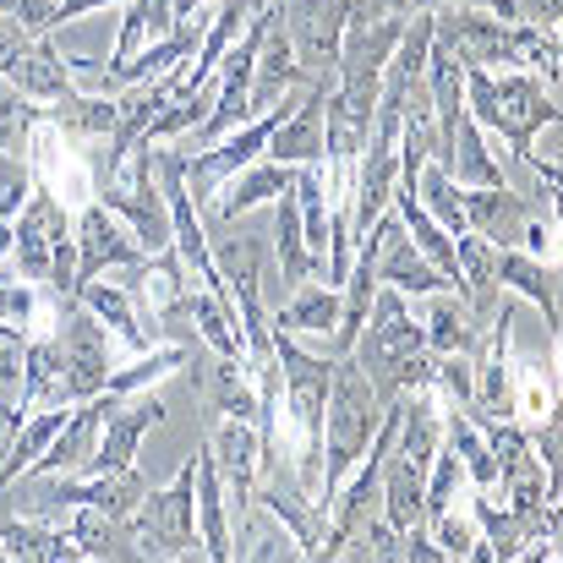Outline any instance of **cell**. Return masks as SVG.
I'll use <instances>...</instances> for the list:
<instances>
[{
	"label": "cell",
	"instance_id": "obj_1",
	"mask_svg": "<svg viewBox=\"0 0 563 563\" xmlns=\"http://www.w3.org/2000/svg\"><path fill=\"white\" fill-rule=\"evenodd\" d=\"M465 110L476 126L498 132L509 148H515V165L526 170L531 159V143L542 126H559V93H548L531 71H509V77H493L487 66H465Z\"/></svg>",
	"mask_w": 563,
	"mask_h": 563
},
{
	"label": "cell",
	"instance_id": "obj_2",
	"mask_svg": "<svg viewBox=\"0 0 563 563\" xmlns=\"http://www.w3.org/2000/svg\"><path fill=\"white\" fill-rule=\"evenodd\" d=\"M377 416H383V399L362 377L356 356H334V383H329V405H323V476H318V504L323 509L334 504V493L345 487V476L367 454Z\"/></svg>",
	"mask_w": 563,
	"mask_h": 563
},
{
	"label": "cell",
	"instance_id": "obj_3",
	"mask_svg": "<svg viewBox=\"0 0 563 563\" xmlns=\"http://www.w3.org/2000/svg\"><path fill=\"white\" fill-rule=\"evenodd\" d=\"M197 460L181 465V476L170 487H148L143 504L132 509V531H137V559H208L202 537H197Z\"/></svg>",
	"mask_w": 563,
	"mask_h": 563
},
{
	"label": "cell",
	"instance_id": "obj_4",
	"mask_svg": "<svg viewBox=\"0 0 563 563\" xmlns=\"http://www.w3.org/2000/svg\"><path fill=\"white\" fill-rule=\"evenodd\" d=\"M279 22L290 33V49L301 60V77L307 82H334L351 5L345 0H279Z\"/></svg>",
	"mask_w": 563,
	"mask_h": 563
},
{
	"label": "cell",
	"instance_id": "obj_5",
	"mask_svg": "<svg viewBox=\"0 0 563 563\" xmlns=\"http://www.w3.org/2000/svg\"><path fill=\"white\" fill-rule=\"evenodd\" d=\"M55 345H60V362H66V399H88L99 388H110V329L82 307V301H66L60 307V329H55Z\"/></svg>",
	"mask_w": 563,
	"mask_h": 563
},
{
	"label": "cell",
	"instance_id": "obj_6",
	"mask_svg": "<svg viewBox=\"0 0 563 563\" xmlns=\"http://www.w3.org/2000/svg\"><path fill=\"white\" fill-rule=\"evenodd\" d=\"M432 44L454 55L460 66H509V22H498L487 5H438L432 11Z\"/></svg>",
	"mask_w": 563,
	"mask_h": 563
},
{
	"label": "cell",
	"instance_id": "obj_7",
	"mask_svg": "<svg viewBox=\"0 0 563 563\" xmlns=\"http://www.w3.org/2000/svg\"><path fill=\"white\" fill-rule=\"evenodd\" d=\"M208 454H213V471H219V487H224V515H230V531L246 520L252 498H257V427L241 421V416H224L208 438Z\"/></svg>",
	"mask_w": 563,
	"mask_h": 563
},
{
	"label": "cell",
	"instance_id": "obj_8",
	"mask_svg": "<svg viewBox=\"0 0 563 563\" xmlns=\"http://www.w3.org/2000/svg\"><path fill=\"white\" fill-rule=\"evenodd\" d=\"M66 235V208L49 187L27 191L22 213L11 219V263H16V279L27 285H44L49 279V252L55 241Z\"/></svg>",
	"mask_w": 563,
	"mask_h": 563
},
{
	"label": "cell",
	"instance_id": "obj_9",
	"mask_svg": "<svg viewBox=\"0 0 563 563\" xmlns=\"http://www.w3.org/2000/svg\"><path fill=\"white\" fill-rule=\"evenodd\" d=\"M460 202H465V230L493 246H526L531 224L542 219V208L515 187H460Z\"/></svg>",
	"mask_w": 563,
	"mask_h": 563
},
{
	"label": "cell",
	"instance_id": "obj_10",
	"mask_svg": "<svg viewBox=\"0 0 563 563\" xmlns=\"http://www.w3.org/2000/svg\"><path fill=\"white\" fill-rule=\"evenodd\" d=\"M71 241H77V285H82V279H99V274H110V268H137V263H148V252L132 241V230H126L104 202L82 208Z\"/></svg>",
	"mask_w": 563,
	"mask_h": 563
},
{
	"label": "cell",
	"instance_id": "obj_11",
	"mask_svg": "<svg viewBox=\"0 0 563 563\" xmlns=\"http://www.w3.org/2000/svg\"><path fill=\"white\" fill-rule=\"evenodd\" d=\"M329 88L334 82H312L296 104H290V115H279V126L268 132V159H279V165H323V104H329Z\"/></svg>",
	"mask_w": 563,
	"mask_h": 563
},
{
	"label": "cell",
	"instance_id": "obj_12",
	"mask_svg": "<svg viewBox=\"0 0 563 563\" xmlns=\"http://www.w3.org/2000/svg\"><path fill=\"white\" fill-rule=\"evenodd\" d=\"M0 77L11 82V93H16V99H38V104H49V99H60V93L71 88L66 55H60L44 33H27V38L0 60Z\"/></svg>",
	"mask_w": 563,
	"mask_h": 563
},
{
	"label": "cell",
	"instance_id": "obj_13",
	"mask_svg": "<svg viewBox=\"0 0 563 563\" xmlns=\"http://www.w3.org/2000/svg\"><path fill=\"white\" fill-rule=\"evenodd\" d=\"M170 410H165V399H121L115 405V416L104 421V432H99V449H93V460H88V476L93 471H126L132 460H137V449H143V438L165 421Z\"/></svg>",
	"mask_w": 563,
	"mask_h": 563
},
{
	"label": "cell",
	"instance_id": "obj_14",
	"mask_svg": "<svg viewBox=\"0 0 563 563\" xmlns=\"http://www.w3.org/2000/svg\"><path fill=\"white\" fill-rule=\"evenodd\" d=\"M498 285L515 290V296H526V301H537L542 318H548V334L559 340V329H563L559 268H553L548 257H537V252H526V246H498Z\"/></svg>",
	"mask_w": 563,
	"mask_h": 563
},
{
	"label": "cell",
	"instance_id": "obj_15",
	"mask_svg": "<svg viewBox=\"0 0 563 563\" xmlns=\"http://www.w3.org/2000/svg\"><path fill=\"white\" fill-rule=\"evenodd\" d=\"M296 187V170L290 165H279V159H252L246 170H235L224 187L213 191V202H208V224H219V219H241V213H252V208H263V202H274L279 191Z\"/></svg>",
	"mask_w": 563,
	"mask_h": 563
},
{
	"label": "cell",
	"instance_id": "obj_16",
	"mask_svg": "<svg viewBox=\"0 0 563 563\" xmlns=\"http://www.w3.org/2000/svg\"><path fill=\"white\" fill-rule=\"evenodd\" d=\"M421 334H427V351L432 356H476L482 340H487V323L460 301V290L454 296L449 290H432V312H427Z\"/></svg>",
	"mask_w": 563,
	"mask_h": 563
},
{
	"label": "cell",
	"instance_id": "obj_17",
	"mask_svg": "<svg viewBox=\"0 0 563 563\" xmlns=\"http://www.w3.org/2000/svg\"><path fill=\"white\" fill-rule=\"evenodd\" d=\"M377 285H394L399 296H432V290H449V279L421 257V246L405 235V224H399V213H394V230H388V241H383V252H377Z\"/></svg>",
	"mask_w": 563,
	"mask_h": 563
},
{
	"label": "cell",
	"instance_id": "obj_18",
	"mask_svg": "<svg viewBox=\"0 0 563 563\" xmlns=\"http://www.w3.org/2000/svg\"><path fill=\"white\" fill-rule=\"evenodd\" d=\"M0 553L16 563H82L71 531L49 520H16V515H0Z\"/></svg>",
	"mask_w": 563,
	"mask_h": 563
},
{
	"label": "cell",
	"instance_id": "obj_19",
	"mask_svg": "<svg viewBox=\"0 0 563 563\" xmlns=\"http://www.w3.org/2000/svg\"><path fill=\"white\" fill-rule=\"evenodd\" d=\"M38 121H49V126H55L60 137H82V143H110V132H115V99L66 88L60 99H49V110H38Z\"/></svg>",
	"mask_w": 563,
	"mask_h": 563
},
{
	"label": "cell",
	"instance_id": "obj_20",
	"mask_svg": "<svg viewBox=\"0 0 563 563\" xmlns=\"http://www.w3.org/2000/svg\"><path fill=\"white\" fill-rule=\"evenodd\" d=\"M443 170H449V181H454V187H509V176H504V165L487 154L482 126L471 121V110H465V115L454 121V132H449Z\"/></svg>",
	"mask_w": 563,
	"mask_h": 563
},
{
	"label": "cell",
	"instance_id": "obj_21",
	"mask_svg": "<svg viewBox=\"0 0 563 563\" xmlns=\"http://www.w3.org/2000/svg\"><path fill=\"white\" fill-rule=\"evenodd\" d=\"M274 329L296 334V340H334L340 329V290L334 285H296L290 301L274 312Z\"/></svg>",
	"mask_w": 563,
	"mask_h": 563
},
{
	"label": "cell",
	"instance_id": "obj_22",
	"mask_svg": "<svg viewBox=\"0 0 563 563\" xmlns=\"http://www.w3.org/2000/svg\"><path fill=\"white\" fill-rule=\"evenodd\" d=\"M44 405H71L66 399V362L55 340H33L22 345V394H16V416H33Z\"/></svg>",
	"mask_w": 563,
	"mask_h": 563
},
{
	"label": "cell",
	"instance_id": "obj_23",
	"mask_svg": "<svg viewBox=\"0 0 563 563\" xmlns=\"http://www.w3.org/2000/svg\"><path fill=\"white\" fill-rule=\"evenodd\" d=\"M77 301H82L104 329H115V340H121L126 351H148V345H154V334L137 323V296H132V285H99V279H82V285H77Z\"/></svg>",
	"mask_w": 563,
	"mask_h": 563
},
{
	"label": "cell",
	"instance_id": "obj_24",
	"mask_svg": "<svg viewBox=\"0 0 563 563\" xmlns=\"http://www.w3.org/2000/svg\"><path fill=\"white\" fill-rule=\"evenodd\" d=\"M274 257H279V279H285V290H296V285H307V279L323 274V263L312 257V246H307V235H301L296 187L274 197Z\"/></svg>",
	"mask_w": 563,
	"mask_h": 563
},
{
	"label": "cell",
	"instance_id": "obj_25",
	"mask_svg": "<svg viewBox=\"0 0 563 563\" xmlns=\"http://www.w3.org/2000/svg\"><path fill=\"white\" fill-rule=\"evenodd\" d=\"M197 498H191V509H197V537H202V553L213 563L230 559V515H224V487H219V471H213V454H208V443H197Z\"/></svg>",
	"mask_w": 563,
	"mask_h": 563
},
{
	"label": "cell",
	"instance_id": "obj_26",
	"mask_svg": "<svg viewBox=\"0 0 563 563\" xmlns=\"http://www.w3.org/2000/svg\"><path fill=\"white\" fill-rule=\"evenodd\" d=\"M71 526V542L82 548V559H104V563H126L137 559V531H132V520H115V515H104V509H71L66 515Z\"/></svg>",
	"mask_w": 563,
	"mask_h": 563
},
{
	"label": "cell",
	"instance_id": "obj_27",
	"mask_svg": "<svg viewBox=\"0 0 563 563\" xmlns=\"http://www.w3.org/2000/svg\"><path fill=\"white\" fill-rule=\"evenodd\" d=\"M443 443L460 454V465H465V482H476V493H493L498 487V460H493V449H487V438H482V427L454 405L449 416H443Z\"/></svg>",
	"mask_w": 563,
	"mask_h": 563
},
{
	"label": "cell",
	"instance_id": "obj_28",
	"mask_svg": "<svg viewBox=\"0 0 563 563\" xmlns=\"http://www.w3.org/2000/svg\"><path fill=\"white\" fill-rule=\"evenodd\" d=\"M191 329L197 340L208 345V356H224V362H246V340L230 318V307L219 296H208L202 285H191Z\"/></svg>",
	"mask_w": 563,
	"mask_h": 563
},
{
	"label": "cell",
	"instance_id": "obj_29",
	"mask_svg": "<svg viewBox=\"0 0 563 563\" xmlns=\"http://www.w3.org/2000/svg\"><path fill=\"white\" fill-rule=\"evenodd\" d=\"M471 520L487 531V553H493V563L520 559L526 548H537V537L526 531V520H520L515 509H498L493 493H476V498H471Z\"/></svg>",
	"mask_w": 563,
	"mask_h": 563
},
{
	"label": "cell",
	"instance_id": "obj_30",
	"mask_svg": "<svg viewBox=\"0 0 563 563\" xmlns=\"http://www.w3.org/2000/svg\"><path fill=\"white\" fill-rule=\"evenodd\" d=\"M410 191H416V202H421V208L449 230V235H465V202H460V187L449 181V170H443V165H432V159H427Z\"/></svg>",
	"mask_w": 563,
	"mask_h": 563
},
{
	"label": "cell",
	"instance_id": "obj_31",
	"mask_svg": "<svg viewBox=\"0 0 563 563\" xmlns=\"http://www.w3.org/2000/svg\"><path fill=\"white\" fill-rule=\"evenodd\" d=\"M427 537L438 542V553H443V559H476V563H493L487 542L476 537V520H460L454 509H449V515H438V520L427 526Z\"/></svg>",
	"mask_w": 563,
	"mask_h": 563
},
{
	"label": "cell",
	"instance_id": "obj_32",
	"mask_svg": "<svg viewBox=\"0 0 563 563\" xmlns=\"http://www.w3.org/2000/svg\"><path fill=\"white\" fill-rule=\"evenodd\" d=\"M531 438V454H537V465H542V476H548V493L559 498L563 493V421H559V405H548V416L526 432Z\"/></svg>",
	"mask_w": 563,
	"mask_h": 563
},
{
	"label": "cell",
	"instance_id": "obj_33",
	"mask_svg": "<svg viewBox=\"0 0 563 563\" xmlns=\"http://www.w3.org/2000/svg\"><path fill=\"white\" fill-rule=\"evenodd\" d=\"M27 191H33V165L16 154H0V224H11L22 213Z\"/></svg>",
	"mask_w": 563,
	"mask_h": 563
},
{
	"label": "cell",
	"instance_id": "obj_34",
	"mask_svg": "<svg viewBox=\"0 0 563 563\" xmlns=\"http://www.w3.org/2000/svg\"><path fill=\"white\" fill-rule=\"evenodd\" d=\"M432 388H443L460 410H471V399H476V367H471V356H438Z\"/></svg>",
	"mask_w": 563,
	"mask_h": 563
},
{
	"label": "cell",
	"instance_id": "obj_35",
	"mask_svg": "<svg viewBox=\"0 0 563 563\" xmlns=\"http://www.w3.org/2000/svg\"><path fill=\"white\" fill-rule=\"evenodd\" d=\"M27 318H33V290H27L22 279H11V274H5V279H0V323L22 334V329H27Z\"/></svg>",
	"mask_w": 563,
	"mask_h": 563
},
{
	"label": "cell",
	"instance_id": "obj_36",
	"mask_svg": "<svg viewBox=\"0 0 563 563\" xmlns=\"http://www.w3.org/2000/svg\"><path fill=\"white\" fill-rule=\"evenodd\" d=\"M520 22H526V27H559L563 0H520Z\"/></svg>",
	"mask_w": 563,
	"mask_h": 563
},
{
	"label": "cell",
	"instance_id": "obj_37",
	"mask_svg": "<svg viewBox=\"0 0 563 563\" xmlns=\"http://www.w3.org/2000/svg\"><path fill=\"white\" fill-rule=\"evenodd\" d=\"M104 5H132V0H55V27L60 22H77L88 11H104Z\"/></svg>",
	"mask_w": 563,
	"mask_h": 563
},
{
	"label": "cell",
	"instance_id": "obj_38",
	"mask_svg": "<svg viewBox=\"0 0 563 563\" xmlns=\"http://www.w3.org/2000/svg\"><path fill=\"white\" fill-rule=\"evenodd\" d=\"M22 38H27V27H22V22H16L11 11H0V60H5V55H11V49H16Z\"/></svg>",
	"mask_w": 563,
	"mask_h": 563
},
{
	"label": "cell",
	"instance_id": "obj_39",
	"mask_svg": "<svg viewBox=\"0 0 563 563\" xmlns=\"http://www.w3.org/2000/svg\"><path fill=\"white\" fill-rule=\"evenodd\" d=\"M438 5H482V0H410V11H438Z\"/></svg>",
	"mask_w": 563,
	"mask_h": 563
},
{
	"label": "cell",
	"instance_id": "obj_40",
	"mask_svg": "<svg viewBox=\"0 0 563 563\" xmlns=\"http://www.w3.org/2000/svg\"><path fill=\"white\" fill-rule=\"evenodd\" d=\"M11 252V224H0V257Z\"/></svg>",
	"mask_w": 563,
	"mask_h": 563
},
{
	"label": "cell",
	"instance_id": "obj_41",
	"mask_svg": "<svg viewBox=\"0 0 563 563\" xmlns=\"http://www.w3.org/2000/svg\"><path fill=\"white\" fill-rule=\"evenodd\" d=\"M11 99H16V93H11V82L0 77V104H11Z\"/></svg>",
	"mask_w": 563,
	"mask_h": 563
},
{
	"label": "cell",
	"instance_id": "obj_42",
	"mask_svg": "<svg viewBox=\"0 0 563 563\" xmlns=\"http://www.w3.org/2000/svg\"><path fill=\"white\" fill-rule=\"evenodd\" d=\"M383 5H388V11H410V0H383Z\"/></svg>",
	"mask_w": 563,
	"mask_h": 563
},
{
	"label": "cell",
	"instance_id": "obj_43",
	"mask_svg": "<svg viewBox=\"0 0 563 563\" xmlns=\"http://www.w3.org/2000/svg\"><path fill=\"white\" fill-rule=\"evenodd\" d=\"M0 11H11V0H0Z\"/></svg>",
	"mask_w": 563,
	"mask_h": 563
},
{
	"label": "cell",
	"instance_id": "obj_44",
	"mask_svg": "<svg viewBox=\"0 0 563 563\" xmlns=\"http://www.w3.org/2000/svg\"><path fill=\"white\" fill-rule=\"evenodd\" d=\"M252 5H257V11H263V5H268V0H252Z\"/></svg>",
	"mask_w": 563,
	"mask_h": 563
},
{
	"label": "cell",
	"instance_id": "obj_45",
	"mask_svg": "<svg viewBox=\"0 0 563 563\" xmlns=\"http://www.w3.org/2000/svg\"><path fill=\"white\" fill-rule=\"evenodd\" d=\"M268 5H279V0H268Z\"/></svg>",
	"mask_w": 563,
	"mask_h": 563
},
{
	"label": "cell",
	"instance_id": "obj_46",
	"mask_svg": "<svg viewBox=\"0 0 563 563\" xmlns=\"http://www.w3.org/2000/svg\"><path fill=\"white\" fill-rule=\"evenodd\" d=\"M0 559H5V553H0Z\"/></svg>",
	"mask_w": 563,
	"mask_h": 563
}]
</instances>
